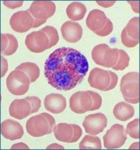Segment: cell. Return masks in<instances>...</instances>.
Instances as JSON below:
<instances>
[{
  "mask_svg": "<svg viewBox=\"0 0 140 150\" xmlns=\"http://www.w3.org/2000/svg\"><path fill=\"white\" fill-rule=\"evenodd\" d=\"M88 70L85 56L78 50L62 47L50 54L44 65L48 83L58 91H70L81 83Z\"/></svg>",
  "mask_w": 140,
  "mask_h": 150,
  "instance_id": "obj_1",
  "label": "cell"
},
{
  "mask_svg": "<svg viewBox=\"0 0 140 150\" xmlns=\"http://www.w3.org/2000/svg\"><path fill=\"white\" fill-rule=\"evenodd\" d=\"M91 55L93 61L97 65L112 68L118 60V49H112L106 44H100L93 48Z\"/></svg>",
  "mask_w": 140,
  "mask_h": 150,
  "instance_id": "obj_2",
  "label": "cell"
},
{
  "mask_svg": "<svg viewBox=\"0 0 140 150\" xmlns=\"http://www.w3.org/2000/svg\"><path fill=\"white\" fill-rule=\"evenodd\" d=\"M30 80L27 75L20 70L11 71L6 79V86L11 94L21 96L26 93L30 87Z\"/></svg>",
  "mask_w": 140,
  "mask_h": 150,
  "instance_id": "obj_3",
  "label": "cell"
},
{
  "mask_svg": "<svg viewBox=\"0 0 140 150\" xmlns=\"http://www.w3.org/2000/svg\"><path fill=\"white\" fill-rule=\"evenodd\" d=\"M124 127L121 124H115L106 131L103 136L104 146L106 149H118L124 145L127 135Z\"/></svg>",
  "mask_w": 140,
  "mask_h": 150,
  "instance_id": "obj_4",
  "label": "cell"
},
{
  "mask_svg": "<svg viewBox=\"0 0 140 150\" xmlns=\"http://www.w3.org/2000/svg\"><path fill=\"white\" fill-rule=\"evenodd\" d=\"M120 89L124 98L139 97V74L132 71L122 76L120 84Z\"/></svg>",
  "mask_w": 140,
  "mask_h": 150,
  "instance_id": "obj_5",
  "label": "cell"
},
{
  "mask_svg": "<svg viewBox=\"0 0 140 150\" xmlns=\"http://www.w3.org/2000/svg\"><path fill=\"white\" fill-rule=\"evenodd\" d=\"M35 19L28 11L15 12L11 17L9 24L11 28L17 33L27 32L33 28Z\"/></svg>",
  "mask_w": 140,
  "mask_h": 150,
  "instance_id": "obj_6",
  "label": "cell"
},
{
  "mask_svg": "<svg viewBox=\"0 0 140 150\" xmlns=\"http://www.w3.org/2000/svg\"><path fill=\"white\" fill-rule=\"evenodd\" d=\"M107 125V119L101 112L87 116L82 122V126L85 129V132L91 135H97L103 132Z\"/></svg>",
  "mask_w": 140,
  "mask_h": 150,
  "instance_id": "obj_7",
  "label": "cell"
},
{
  "mask_svg": "<svg viewBox=\"0 0 140 150\" xmlns=\"http://www.w3.org/2000/svg\"><path fill=\"white\" fill-rule=\"evenodd\" d=\"M35 19L47 21L56 11V5L50 1H35L27 10Z\"/></svg>",
  "mask_w": 140,
  "mask_h": 150,
  "instance_id": "obj_8",
  "label": "cell"
},
{
  "mask_svg": "<svg viewBox=\"0 0 140 150\" xmlns=\"http://www.w3.org/2000/svg\"><path fill=\"white\" fill-rule=\"evenodd\" d=\"M25 44L29 51L33 53H41L49 49L48 37L41 30L29 33L25 38Z\"/></svg>",
  "mask_w": 140,
  "mask_h": 150,
  "instance_id": "obj_9",
  "label": "cell"
},
{
  "mask_svg": "<svg viewBox=\"0 0 140 150\" xmlns=\"http://www.w3.org/2000/svg\"><path fill=\"white\" fill-rule=\"evenodd\" d=\"M92 100L88 91H78L69 98V108L76 114H84L91 110Z\"/></svg>",
  "mask_w": 140,
  "mask_h": 150,
  "instance_id": "obj_10",
  "label": "cell"
},
{
  "mask_svg": "<svg viewBox=\"0 0 140 150\" xmlns=\"http://www.w3.org/2000/svg\"><path fill=\"white\" fill-rule=\"evenodd\" d=\"M27 133L33 137L48 135L49 125L47 119L41 114L30 117L26 123Z\"/></svg>",
  "mask_w": 140,
  "mask_h": 150,
  "instance_id": "obj_11",
  "label": "cell"
},
{
  "mask_svg": "<svg viewBox=\"0 0 140 150\" xmlns=\"http://www.w3.org/2000/svg\"><path fill=\"white\" fill-rule=\"evenodd\" d=\"M109 71L94 68L91 71L88 77V83L92 88L105 91L110 83Z\"/></svg>",
  "mask_w": 140,
  "mask_h": 150,
  "instance_id": "obj_12",
  "label": "cell"
},
{
  "mask_svg": "<svg viewBox=\"0 0 140 150\" xmlns=\"http://www.w3.org/2000/svg\"><path fill=\"white\" fill-rule=\"evenodd\" d=\"M1 133L4 139L14 141L22 138L24 134V130L20 123L9 119L2 122Z\"/></svg>",
  "mask_w": 140,
  "mask_h": 150,
  "instance_id": "obj_13",
  "label": "cell"
},
{
  "mask_svg": "<svg viewBox=\"0 0 140 150\" xmlns=\"http://www.w3.org/2000/svg\"><path fill=\"white\" fill-rule=\"evenodd\" d=\"M61 32L63 38L66 41L75 43L81 40L83 30L79 23L68 21L62 25Z\"/></svg>",
  "mask_w": 140,
  "mask_h": 150,
  "instance_id": "obj_14",
  "label": "cell"
},
{
  "mask_svg": "<svg viewBox=\"0 0 140 150\" xmlns=\"http://www.w3.org/2000/svg\"><path fill=\"white\" fill-rule=\"evenodd\" d=\"M44 105L47 111L53 114H60L66 108V100L60 93H52L44 98Z\"/></svg>",
  "mask_w": 140,
  "mask_h": 150,
  "instance_id": "obj_15",
  "label": "cell"
},
{
  "mask_svg": "<svg viewBox=\"0 0 140 150\" xmlns=\"http://www.w3.org/2000/svg\"><path fill=\"white\" fill-rule=\"evenodd\" d=\"M31 111V105L25 98L14 100L9 107V115L18 120H23L30 116Z\"/></svg>",
  "mask_w": 140,
  "mask_h": 150,
  "instance_id": "obj_16",
  "label": "cell"
},
{
  "mask_svg": "<svg viewBox=\"0 0 140 150\" xmlns=\"http://www.w3.org/2000/svg\"><path fill=\"white\" fill-rule=\"evenodd\" d=\"M107 17L105 12L100 9H93L89 12L86 18V25L88 29L95 33L102 28Z\"/></svg>",
  "mask_w": 140,
  "mask_h": 150,
  "instance_id": "obj_17",
  "label": "cell"
},
{
  "mask_svg": "<svg viewBox=\"0 0 140 150\" xmlns=\"http://www.w3.org/2000/svg\"><path fill=\"white\" fill-rule=\"evenodd\" d=\"M112 112L117 120L125 122L134 116L135 111L131 105L124 102H120L114 106Z\"/></svg>",
  "mask_w": 140,
  "mask_h": 150,
  "instance_id": "obj_18",
  "label": "cell"
},
{
  "mask_svg": "<svg viewBox=\"0 0 140 150\" xmlns=\"http://www.w3.org/2000/svg\"><path fill=\"white\" fill-rule=\"evenodd\" d=\"M87 11L86 6L83 3L74 1L68 4L66 9V13L70 20L79 21L84 18Z\"/></svg>",
  "mask_w": 140,
  "mask_h": 150,
  "instance_id": "obj_19",
  "label": "cell"
},
{
  "mask_svg": "<svg viewBox=\"0 0 140 150\" xmlns=\"http://www.w3.org/2000/svg\"><path fill=\"white\" fill-rule=\"evenodd\" d=\"M53 132L57 140L69 143L73 137V128L72 124L63 122L55 126Z\"/></svg>",
  "mask_w": 140,
  "mask_h": 150,
  "instance_id": "obj_20",
  "label": "cell"
},
{
  "mask_svg": "<svg viewBox=\"0 0 140 150\" xmlns=\"http://www.w3.org/2000/svg\"><path fill=\"white\" fill-rule=\"evenodd\" d=\"M16 70L23 71L28 76L31 83H34L39 78L40 75V68L33 62H25L16 67Z\"/></svg>",
  "mask_w": 140,
  "mask_h": 150,
  "instance_id": "obj_21",
  "label": "cell"
},
{
  "mask_svg": "<svg viewBox=\"0 0 140 150\" xmlns=\"http://www.w3.org/2000/svg\"><path fill=\"white\" fill-rule=\"evenodd\" d=\"M79 148L81 149H101L102 146L99 137L95 135H87L80 142Z\"/></svg>",
  "mask_w": 140,
  "mask_h": 150,
  "instance_id": "obj_22",
  "label": "cell"
},
{
  "mask_svg": "<svg viewBox=\"0 0 140 150\" xmlns=\"http://www.w3.org/2000/svg\"><path fill=\"white\" fill-rule=\"evenodd\" d=\"M139 18L138 17H133L127 23L125 27L127 35L132 39L135 40H139Z\"/></svg>",
  "mask_w": 140,
  "mask_h": 150,
  "instance_id": "obj_23",
  "label": "cell"
},
{
  "mask_svg": "<svg viewBox=\"0 0 140 150\" xmlns=\"http://www.w3.org/2000/svg\"><path fill=\"white\" fill-rule=\"evenodd\" d=\"M119 57L116 64L112 68L116 71H123L129 66L130 58L124 50L118 49Z\"/></svg>",
  "mask_w": 140,
  "mask_h": 150,
  "instance_id": "obj_24",
  "label": "cell"
},
{
  "mask_svg": "<svg viewBox=\"0 0 140 150\" xmlns=\"http://www.w3.org/2000/svg\"><path fill=\"white\" fill-rule=\"evenodd\" d=\"M43 32L45 33L47 36L49 40V47H51L55 46L59 41V35L57 30L52 26H46L41 29Z\"/></svg>",
  "mask_w": 140,
  "mask_h": 150,
  "instance_id": "obj_25",
  "label": "cell"
},
{
  "mask_svg": "<svg viewBox=\"0 0 140 150\" xmlns=\"http://www.w3.org/2000/svg\"><path fill=\"white\" fill-rule=\"evenodd\" d=\"M6 35L8 38L9 43L8 47L6 48L4 52H1V54L5 56H10L14 54L17 51L18 47V43L17 38L13 35L9 33H6Z\"/></svg>",
  "mask_w": 140,
  "mask_h": 150,
  "instance_id": "obj_26",
  "label": "cell"
},
{
  "mask_svg": "<svg viewBox=\"0 0 140 150\" xmlns=\"http://www.w3.org/2000/svg\"><path fill=\"white\" fill-rule=\"evenodd\" d=\"M139 122L138 118L135 119L133 121L130 122L127 124L125 132L131 138L133 139H139Z\"/></svg>",
  "mask_w": 140,
  "mask_h": 150,
  "instance_id": "obj_27",
  "label": "cell"
},
{
  "mask_svg": "<svg viewBox=\"0 0 140 150\" xmlns=\"http://www.w3.org/2000/svg\"><path fill=\"white\" fill-rule=\"evenodd\" d=\"M120 38H121V41L122 45L129 48H133L136 47L139 42V40H135L132 39L131 37H130L127 35L125 28L123 29Z\"/></svg>",
  "mask_w": 140,
  "mask_h": 150,
  "instance_id": "obj_28",
  "label": "cell"
},
{
  "mask_svg": "<svg viewBox=\"0 0 140 150\" xmlns=\"http://www.w3.org/2000/svg\"><path fill=\"white\" fill-rule=\"evenodd\" d=\"M91 95L92 100V106L90 111H95L99 110L102 105V98L98 93L92 91H87Z\"/></svg>",
  "mask_w": 140,
  "mask_h": 150,
  "instance_id": "obj_29",
  "label": "cell"
},
{
  "mask_svg": "<svg viewBox=\"0 0 140 150\" xmlns=\"http://www.w3.org/2000/svg\"><path fill=\"white\" fill-rule=\"evenodd\" d=\"M113 29H114L113 23L110 18H107L105 26L102 28L98 30V32H95V33L98 36H100L101 37H105L110 35L112 32Z\"/></svg>",
  "mask_w": 140,
  "mask_h": 150,
  "instance_id": "obj_30",
  "label": "cell"
},
{
  "mask_svg": "<svg viewBox=\"0 0 140 150\" xmlns=\"http://www.w3.org/2000/svg\"><path fill=\"white\" fill-rule=\"evenodd\" d=\"M28 102L30 103L31 107V113L33 114L35 112H37L41 107V101L37 97L35 96H31V97H27L25 98Z\"/></svg>",
  "mask_w": 140,
  "mask_h": 150,
  "instance_id": "obj_31",
  "label": "cell"
},
{
  "mask_svg": "<svg viewBox=\"0 0 140 150\" xmlns=\"http://www.w3.org/2000/svg\"><path fill=\"white\" fill-rule=\"evenodd\" d=\"M72 126L73 128V134L69 143L78 142L82 135V130L79 126L77 124H72Z\"/></svg>",
  "mask_w": 140,
  "mask_h": 150,
  "instance_id": "obj_32",
  "label": "cell"
},
{
  "mask_svg": "<svg viewBox=\"0 0 140 150\" xmlns=\"http://www.w3.org/2000/svg\"><path fill=\"white\" fill-rule=\"evenodd\" d=\"M110 74V83L109 86L107 87L105 91H110L114 89L116 87L118 83V76L115 73L111 71H109Z\"/></svg>",
  "mask_w": 140,
  "mask_h": 150,
  "instance_id": "obj_33",
  "label": "cell"
},
{
  "mask_svg": "<svg viewBox=\"0 0 140 150\" xmlns=\"http://www.w3.org/2000/svg\"><path fill=\"white\" fill-rule=\"evenodd\" d=\"M3 4L9 9H15L21 8L23 4V1H3Z\"/></svg>",
  "mask_w": 140,
  "mask_h": 150,
  "instance_id": "obj_34",
  "label": "cell"
},
{
  "mask_svg": "<svg viewBox=\"0 0 140 150\" xmlns=\"http://www.w3.org/2000/svg\"><path fill=\"white\" fill-rule=\"evenodd\" d=\"M41 115L45 117L48 121V123L49 125V130L48 134L52 133L54 131V129L56 126V122H55V119L54 118L53 116H52L51 115L48 114V113H46V112H42Z\"/></svg>",
  "mask_w": 140,
  "mask_h": 150,
  "instance_id": "obj_35",
  "label": "cell"
},
{
  "mask_svg": "<svg viewBox=\"0 0 140 150\" xmlns=\"http://www.w3.org/2000/svg\"><path fill=\"white\" fill-rule=\"evenodd\" d=\"M1 77L3 78L6 73L8 71V62L3 56L1 57Z\"/></svg>",
  "mask_w": 140,
  "mask_h": 150,
  "instance_id": "obj_36",
  "label": "cell"
},
{
  "mask_svg": "<svg viewBox=\"0 0 140 150\" xmlns=\"http://www.w3.org/2000/svg\"><path fill=\"white\" fill-rule=\"evenodd\" d=\"M9 40L6 34L1 33V52H4L8 47Z\"/></svg>",
  "mask_w": 140,
  "mask_h": 150,
  "instance_id": "obj_37",
  "label": "cell"
},
{
  "mask_svg": "<svg viewBox=\"0 0 140 150\" xmlns=\"http://www.w3.org/2000/svg\"><path fill=\"white\" fill-rule=\"evenodd\" d=\"M96 3L104 8H109L116 3V1H97Z\"/></svg>",
  "mask_w": 140,
  "mask_h": 150,
  "instance_id": "obj_38",
  "label": "cell"
},
{
  "mask_svg": "<svg viewBox=\"0 0 140 150\" xmlns=\"http://www.w3.org/2000/svg\"><path fill=\"white\" fill-rule=\"evenodd\" d=\"M128 2L132 7V9L133 11L135 12L136 14L139 13V1H128Z\"/></svg>",
  "mask_w": 140,
  "mask_h": 150,
  "instance_id": "obj_39",
  "label": "cell"
},
{
  "mask_svg": "<svg viewBox=\"0 0 140 150\" xmlns=\"http://www.w3.org/2000/svg\"><path fill=\"white\" fill-rule=\"evenodd\" d=\"M11 149H30L29 146L25 144V143L23 142H20V143H16V144H14L11 148Z\"/></svg>",
  "mask_w": 140,
  "mask_h": 150,
  "instance_id": "obj_40",
  "label": "cell"
},
{
  "mask_svg": "<svg viewBox=\"0 0 140 150\" xmlns=\"http://www.w3.org/2000/svg\"><path fill=\"white\" fill-rule=\"evenodd\" d=\"M124 98L127 102L132 103V104H138L139 102V97L133 98Z\"/></svg>",
  "mask_w": 140,
  "mask_h": 150,
  "instance_id": "obj_41",
  "label": "cell"
},
{
  "mask_svg": "<svg viewBox=\"0 0 140 150\" xmlns=\"http://www.w3.org/2000/svg\"><path fill=\"white\" fill-rule=\"evenodd\" d=\"M47 149H65V148L63 147L62 145H60L59 144H57V143H52L51 145H49L47 148Z\"/></svg>",
  "mask_w": 140,
  "mask_h": 150,
  "instance_id": "obj_42",
  "label": "cell"
},
{
  "mask_svg": "<svg viewBox=\"0 0 140 150\" xmlns=\"http://www.w3.org/2000/svg\"><path fill=\"white\" fill-rule=\"evenodd\" d=\"M34 19H35V18H34ZM46 22H47V21H40V20L35 19L34 25H33V28L39 27L40 26L42 25H43L44 23H45Z\"/></svg>",
  "mask_w": 140,
  "mask_h": 150,
  "instance_id": "obj_43",
  "label": "cell"
},
{
  "mask_svg": "<svg viewBox=\"0 0 140 150\" xmlns=\"http://www.w3.org/2000/svg\"><path fill=\"white\" fill-rule=\"evenodd\" d=\"M139 142H135L134 143H133V144L129 147V149H139Z\"/></svg>",
  "mask_w": 140,
  "mask_h": 150,
  "instance_id": "obj_44",
  "label": "cell"
}]
</instances>
